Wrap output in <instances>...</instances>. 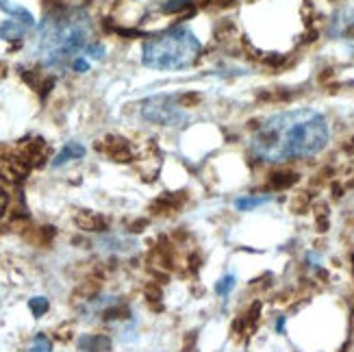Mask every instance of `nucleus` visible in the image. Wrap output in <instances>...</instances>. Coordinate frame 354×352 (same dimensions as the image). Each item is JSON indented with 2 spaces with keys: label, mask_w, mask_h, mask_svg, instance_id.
Wrapping results in <instances>:
<instances>
[{
  "label": "nucleus",
  "mask_w": 354,
  "mask_h": 352,
  "mask_svg": "<svg viewBox=\"0 0 354 352\" xmlns=\"http://www.w3.org/2000/svg\"><path fill=\"white\" fill-rule=\"evenodd\" d=\"M330 142L326 118L315 109L276 113L254 127L250 148L261 161L283 163L319 155Z\"/></svg>",
  "instance_id": "nucleus-1"
},
{
  "label": "nucleus",
  "mask_w": 354,
  "mask_h": 352,
  "mask_svg": "<svg viewBox=\"0 0 354 352\" xmlns=\"http://www.w3.org/2000/svg\"><path fill=\"white\" fill-rule=\"evenodd\" d=\"M94 26L87 11L83 9H64L57 7L50 9L39 26L37 37V55L48 68H61L68 61L81 57L91 39Z\"/></svg>",
  "instance_id": "nucleus-2"
},
{
  "label": "nucleus",
  "mask_w": 354,
  "mask_h": 352,
  "mask_svg": "<svg viewBox=\"0 0 354 352\" xmlns=\"http://www.w3.org/2000/svg\"><path fill=\"white\" fill-rule=\"evenodd\" d=\"M200 41L187 26H172L142 46V64L150 70H185L200 55Z\"/></svg>",
  "instance_id": "nucleus-3"
},
{
  "label": "nucleus",
  "mask_w": 354,
  "mask_h": 352,
  "mask_svg": "<svg viewBox=\"0 0 354 352\" xmlns=\"http://www.w3.org/2000/svg\"><path fill=\"white\" fill-rule=\"evenodd\" d=\"M35 28V18L28 9L11 3V0H0V39L18 41L26 37Z\"/></svg>",
  "instance_id": "nucleus-4"
},
{
  "label": "nucleus",
  "mask_w": 354,
  "mask_h": 352,
  "mask_svg": "<svg viewBox=\"0 0 354 352\" xmlns=\"http://www.w3.org/2000/svg\"><path fill=\"white\" fill-rule=\"evenodd\" d=\"M178 106L180 104H176V96H155L144 102L142 115L148 122H152V124L167 127V124H174V122L180 120Z\"/></svg>",
  "instance_id": "nucleus-5"
},
{
  "label": "nucleus",
  "mask_w": 354,
  "mask_h": 352,
  "mask_svg": "<svg viewBox=\"0 0 354 352\" xmlns=\"http://www.w3.org/2000/svg\"><path fill=\"white\" fill-rule=\"evenodd\" d=\"M328 33L333 39L342 41L348 53L354 57V9L346 7L337 11L328 24Z\"/></svg>",
  "instance_id": "nucleus-6"
},
{
  "label": "nucleus",
  "mask_w": 354,
  "mask_h": 352,
  "mask_svg": "<svg viewBox=\"0 0 354 352\" xmlns=\"http://www.w3.org/2000/svg\"><path fill=\"white\" fill-rule=\"evenodd\" d=\"M187 201V194L185 192H172V194H161L155 198L150 205V211L155 216H170V213H178V209Z\"/></svg>",
  "instance_id": "nucleus-7"
},
{
  "label": "nucleus",
  "mask_w": 354,
  "mask_h": 352,
  "mask_svg": "<svg viewBox=\"0 0 354 352\" xmlns=\"http://www.w3.org/2000/svg\"><path fill=\"white\" fill-rule=\"evenodd\" d=\"M98 148H100V152H104V155L109 157V159L120 161V163H124V161H131V159H133L129 142H127V140H122V137H115V135L104 137Z\"/></svg>",
  "instance_id": "nucleus-8"
},
{
  "label": "nucleus",
  "mask_w": 354,
  "mask_h": 352,
  "mask_svg": "<svg viewBox=\"0 0 354 352\" xmlns=\"http://www.w3.org/2000/svg\"><path fill=\"white\" fill-rule=\"evenodd\" d=\"M259 317H261V302H252L250 307H248V311L241 313V315L235 319L233 333L239 335V337H248V335H252V331L257 328Z\"/></svg>",
  "instance_id": "nucleus-9"
},
{
  "label": "nucleus",
  "mask_w": 354,
  "mask_h": 352,
  "mask_svg": "<svg viewBox=\"0 0 354 352\" xmlns=\"http://www.w3.org/2000/svg\"><path fill=\"white\" fill-rule=\"evenodd\" d=\"M74 224L81 228V231H87V233H104L106 231V220L100 213H94V211H79L74 216Z\"/></svg>",
  "instance_id": "nucleus-10"
},
{
  "label": "nucleus",
  "mask_w": 354,
  "mask_h": 352,
  "mask_svg": "<svg viewBox=\"0 0 354 352\" xmlns=\"http://www.w3.org/2000/svg\"><path fill=\"white\" fill-rule=\"evenodd\" d=\"M300 180V174L296 170H287V167H281V170H274L268 174V187L274 192H283L294 187L296 183Z\"/></svg>",
  "instance_id": "nucleus-11"
},
{
  "label": "nucleus",
  "mask_w": 354,
  "mask_h": 352,
  "mask_svg": "<svg viewBox=\"0 0 354 352\" xmlns=\"http://www.w3.org/2000/svg\"><path fill=\"white\" fill-rule=\"evenodd\" d=\"M79 348L83 352H109L111 350V337H109V335H104V333L81 335Z\"/></svg>",
  "instance_id": "nucleus-12"
},
{
  "label": "nucleus",
  "mask_w": 354,
  "mask_h": 352,
  "mask_svg": "<svg viewBox=\"0 0 354 352\" xmlns=\"http://www.w3.org/2000/svg\"><path fill=\"white\" fill-rule=\"evenodd\" d=\"M85 157V146L79 142H68L64 148L59 150V155L53 159V167H61L74 159H83Z\"/></svg>",
  "instance_id": "nucleus-13"
},
{
  "label": "nucleus",
  "mask_w": 354,
  "mask_h": 352,
  "mask_svg": "<svg viewBox=\"0 0 354 352\" xmlns=\"http://www.w3.org/2000/svg\"><path fill=\"white\" fill-rule=\"evenodd\" d=\"M270 201H272L270 196H241L235 201V209L237 211H252L257 207H263Z\"/></svg>",
  "instance_id": "nucleus-14"
},
{
  "label": "nucleus",
  "mask_w": 354,
  "mask_h": 352,
  "mask_svg": "<svg viewBox=\"0 0 354 352\" xmlns=\"http://www.w3.org/2000/svg\"><path fill=\"white\" fill-rule=\"evenodd\" d=\"M24 352H53V342L48 335L44 333H37L33 340H30V344L26 346Z\"/></svg>",
  "instance_id": "nucleus-15"
},
{
  "label": "nucleus",
  "mask_w": 354,
  "mask_h": 352,
  "mask_svg": "<svg viewBox=\"0 0 354 352\" xmlns=\"http://www.w3.org/2000/svg\"><path fill=\"white\" fill-rule=\"evenodd\" d=\"M192 5H194L192 0H163V5H161V13H167V15H176V13L187 11Z\"/></svg>",
  "instance_id": "nucleus-16"
},
{
  "label": "nucleus",
  "mask_w": 354,
  "mask_h": 352,
  "mask_svg": "<svg viewBox=\"0 0 354 352\" xmlns=\"http://www.w3.org/2000/svg\"><path fill=\"white\" fill-rule=\"evenodd\" d=\"M235 285H237V277H235V274H226V277H222L218 283H215V294L226 298L235 289Z\"/></svg>",
  "instance_id": "nucleus-17"
},
{
  "label": "nucleus",
  "mask_w": 354,
  "mask_h": 352,
  "mask_svg": "<svg viewBox=\"0 0 354 352\" xmlns=\"http://www.w3.org/2000/svg\"><path fill=\"white\" fill-rule=\"evenodd\" d=\"M48 307H50V302H48V298H44V296H35V298L28 300V309L35 317H41L46 311H48Z\"/></svg>",
  "instance_id": "nucleus-18"
},
{
  "label": "nucleus",
  "mask_w": 354,
  "mask_h": 352,
  "mask_svg": "<svg viewBox=\"0 0 354 352\" xmlns=\"http://www.w3.org/2000/svg\"><path fill=\"white\" fill-rule=\"evenodd\" d=\"M9 205H11V194L0 189V220H3L9 213Z\"/></svg>",
  "instance_id": "nucleus-19"
},
{
  "label": "nucleus",
  "mask_w": 354,
  "mask_h": 352,
  "mask_svg": "<svg viewBox=\"0 0 354 352\" xmlns=\"http://www.w3.org/2000/svg\"><path fill=\"white\" fill-rule=\"evenodd\" d=\"M72 70H74V72H81V74L87 72V70H89V61H87L83 55H81V57H76V59L72 61Z\"/></svg>",
  "instance_id": "nucleus-20"
},
{
  "label": "nucleus",
  "mask_w": 354,
  "mask_h": 352,
  "mask_svg": "<svg viewBox=\"0 0 354 352\" xmlns=\"http://www.w3.org/2000/svg\"><path fill=\"white\" fill-rule=\"evenodd\" d=\"M285 322H287L285 317H279V319H276V331H279L281 335L285 333Z\"/></svg>",
  "instance_id": "nucleus-21"
},
{
  "label": "nucleus",
  "mask_w": 354,
  "mask_h": 352,
  "mask_svg": "<svg viewBox=\"0 0 354 352\" xmlns=\"http://www.w3.org/2000/svg\"><path fill=\"white\" fill-rule=\"evenodd\" d=\"M346 152H348V155H354V137L350 140V144L346 146Z\"/></svg>",
  "instance_id": "nucleus-22"
},
{
  "label": "nucleus",
  "mask_w": 354,
  "mask_h": 352,
  "mask_svg": "<svg viewBox=\"0 0 354 352\" xmlns=\"http://www.w3.org/2000/svg\"><path fill=\"white\" fill-rule=\"evenodd\" d=\"M5 152H7V150H5L3 146H0V159H5Z\"/></svg>",
  "instance_id": "nucleus-23"
}]
</instances>
